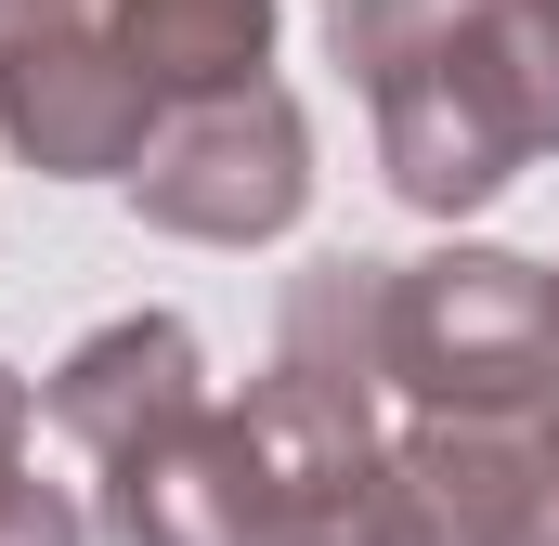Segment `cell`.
Here are the masks:
<instances>
[{
	"mask_svg": "<svg viewBox=\"0 0 559 546\" xmlns=\"http://www.w3.org/2000/svg\"><path fill=\"white\" fill-rule=\"evenodd\" d=\"M378 105V169L429 222H468L534 156H559V0H468Z\"/></svg>",
	"mask_w": 559,
	"mask_h": 546,
	"instance_id": "cell-1",
	"label": "cell"
},
{
	"mask_svg": "<svg viewBox=\"0 0 559 546\" xmlns=\"http://www.w3.org/2000/svg\"><path fill=\"white\" fill-rule=\"evenodd\" d=\"M391 391L417 416H559V261L521 248L391 261Z\"/></svg>",
	"mask_w": 559,
	"mask_h": 546,
	"instance_id": "cell-2",
	"label": "cell"
},
{
	"mask_svg": "<svg viewBox=\"0 0 559 546\" xmlns=\"http://www.w3.org/2000/svg\"><path fill=\"white\" fill-rule=\"evenodd\" d=\"M156 118L169 105L118 52V0H0V143L39 182H131Z\"/></svg>",
	"mask_w": 559,
	"mask_h": 546,
	"instance_id": "cell-3",
	"label": "cell"
},
{
	"mask_svg": "<svg viewBox=\"0 0 559 546\" xmlns=\"http://www.w3.org/2000/svg\"><path fill=\"white\" fill-rule=\"evenodd\" d=\"M131 209L156 235H195V248H274L286 222L312 209V118L286 105L274 79L156 118V143L131 169Z\"/></svg>",
	"mask_w": 559,
	"mask_h": 546,
	"instance_id": "cell-4",
	"label": "cell"
},
{
	"mask_svg": "<svg viewBox=\"0 0 559 546\" xmlns=\"http://www.w3.org/2000/svg\"><path fill=\"white\" fill-rule=\"evenodd\" d=\"M92 534H105V546H274V482H261L248 416L209 404L195 429H169V442L118 455Z\"/></svg>",
	"mask_w": 559,
	"mask_h": 546,
	"instance_id": "cell-5",
	"label": "cell"
},
{
	"mask_svg": "<svg viewBox=\"0 0 559 546\" xmlns=\"http://www.w3.org/2000/svg\"><path fill=\"white\" fill-rule=\"evenodd\" d=\"M39 416H52L92 468H118V455H143V442H169V429L209 416V352H195L182 312H118V325H92V339L52 365Z\"/></svg>",
	"mask_w": 559,
	"mask_h": 546,
	"instance_id": "cell-6",
	"label": "cell"
},
{
	"mask_svg": "<svg viewBox=\"0 0 559 546\" xmlns=\"http://www.w3.org/2000/svg\"><path fill=\"white\" fill-rule=\"evenodd\" d=\"M274 0H118V52L131 79L182 118V105H222V92H261L274 66Z\"/></svg>",
	"mask_w": 559,
	"mask_h": 546,
	"instance_id": "cell-7",
	"label": "cell"
},
{
	"mask_svg": "<svg viewBox=\"0 0 559 546\" xmlns=\"http://www.w3.org/2000/svg\"><path fill=\"white\" fill-rule=\"evenodd\" d=\"M455 13H468V0H325V52H338L365 92H391V79L417 66Z\"/></svg>",
	"mask_w": 559,
	"mask_h": 546,
	"instance_id": "cell-8",
	"label": "cell"
},
{
	"mask_svg": "<svg viewBox=\"0 0 559 546\" xmlns=\"http://www.w3.org/2000/svg\"><path fill=\"white\" fill-rule=\"evenodd\" d=\"M0 546H92V521L66 508V482H39V468H26V482L0 495Z\"/></svg>",
	"mask_w": 559,
	"mask_h": 546,
	"instance_id": "cell-9",
	"label": "cell"
},
{
	"mask_svg": "<svg viewBox=\"0 0 559 546\" xmlns=\"http://www.w3.org/2000/svg\"><path fill=\"white\" fill-rule=\"evenodd\" d=\"M26 429H39V391H26V378L0 365V495L26 482Z\"/></svg>",
	"mask_w": 559,
	"mask_h": 546,
	"instance_id": "cell-10",
	"label": "cell"
}]
</instances>
